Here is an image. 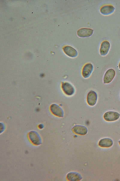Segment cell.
Returning <instances> with one entry per match:
<instances>
[{
  "instance_id": "cell-6",
  "label": "cell",
  "mask_w": 120,
  "mask_h": 181,
  "mask_svg": "<svg viewBox=\"0 0 120 181\" xmlns=\"http://www.w3.org/2000/svg\"><path fill=\"white\" fill-rule=\"evenodd\" d=\"M116 75V72L112 68H110L106 71L103 78V82L104 84H109L111 82Z\"/></svg>"
},
{
  "instance_id": "cell-16",
  "label": "cell",
  "mask_w": 120,
  "mask_h": 181,
  "mask_svg": "<svg viewBox=\"0 0 120 181\" xmlns=\"http://www.w3.org/2000/svg\"><path fill=\"white\" fill-rule=\"evenodd\" d=\"M118 142H119V144H120V140H119V141H118Z\"/></svg>"
},
{
  "instance_id": "cell-8",
  "label": "cell",
  "mask_w": 120,
  "mask_h": 181,
  "mask_svg": "<svg viewBox=\"0 0 120 181\" xmlns=\"http://www.w3.org/2000/svg\"><path fill=\"white\" fill-rule=\"evenodd\" d=\"M51 113L54 115L59 117H63L64 112L62 108L56 104H53L50 106Z\"/></svg>"
},
{
  "instance_id": "cell-2",
  "label": "cell",
  "mask_w": 120,
  "mask_h": 181,
  "mask_svg": "<svg viewBox=\"0 0 120 181\" xmlns=\"http://www.w3.org/2000/svg\"><path fill=\"white\" fill-rule=\"evenodd\" d=\"M120 116V114L118 112L113 111H109L106 112L104 114V119L108 122H113L117 120Z\"/></svg>"
},
{
  "instance_id": "cell-4",
  "label": "cell",
  "mask_w": 120,
  "mask_h": 181,
  "mask_svg": "<svg viewBox=\"0 0 120 181\" xmlns=\"http://www.w3.org/2000/svg\"><path fill=\"white\" fill-rule=\"evenodd\" d=\"M61 87L64 93L68 96H72L75 93V89L74 87L69 83L62 82Z\"/></svg>"
},
{
  "instance_id": "cell-11",
  "label": "cell",
  "mask_w": 120,
  "mask_h": 181,
  "mask_svg": "<svg viewBox=\"0 0 120 181\" xmlns=\"http://www.w3.org/2000/svg\"><path fill=\"white\" fill-rule=\"evenodd\" d=\"M110 44L109 42L105 40L101 43L100 49V53L101 55L105 56L108 53L110 48Z\"/></svg>"
},
{
  "instance_id": "cell-15",
  "label": "cell",
  "mask_w": 120,
  "mask_h": 181,
  "mask_svg": "<svg viewBox=\"0 0 120 181\" xmlns=\"http://www.w3.org/2000/svg\"><path fill=\"white\" fill-rule=\"evenodd\" d=\"M118 67H119V69H120V62L118 65Z\"/></svg>"
},
{
  "instance_id": "cell-13",
  "label": "cell",
  "mask_w": 120,
  "mask_h": 181,
  "mask_svg": "<svg viewBox=\"0 0 120 181\" xmlns=\"http://www.w3.org/2000/svg\"><path fill=\"white\" fill-rule=\"evenodd\" d=\"M67 179L70 181H79L81 180L82 177L79 173L76 172H70L67 175Z\"/></svg>"
},
{
  "instance_id": "cell-1",
  "label": "cell",
  "mask_w": 120,
  "mask_h": 181,
  "mask_svg": "<svg viewBox=\"0 0 120 181\" xmlns=\"http://www.w3.org/2000/svg\"><path fill=\"white\" fill-rule=\"evenodd\" d=\"M28 135L29 140L33 144L39 145L42 144V141L40 136L36 131H31L28 133Z\"/></svg>"
},
{
  "instance_id": "cell-10",
  "label": "cell",
  "mask_w": 120,
  "mask_h": 181,
  "mask_svg": "<svg viewBox=\"0 0 120 181\" xmlns=\"http://www.w3.org/2000/svg\"><path fill=\"white\" fill-rule=\"evenodd\" d=\"M72 129L75 133L80 135H86L88 131L87 128L86 126L81 125H76Z\"/></svg>"
},
{
  "instance_id": "cell-9",
  "label": "cell",
  "mask_w": 120,
  "mask_h": 181,
  "mask_svg": "<svg viewBox=\"0 0 120 181\" xmlns=\"http://www.w3.org/2000/svg\"><path fill=\"white\" fill-rule=\"evenodd\" d=\"M63 49L64 53L70 57L74 58L78 56L77 51L72 46H66L63 47Z\"/></svg>"
},
{
  "instance_id": "cell-14",
  "label": "cell",
  "mask_w": 120,
  "mask_h": 181,
  "mask_svg": "<svg viewBox=\"0 0 120 181\" xmlns=\"http://www.w3.org/2000/svg\"><path fill=\"white\" fill-rule=\"evenodd\" d=\"M113 141L112 140L109 138H103L100 139L98 143V145L102 148H109L112 146Z\"/></svg>"
},
{
  "instance_id": "cell-12",
  "label": "cell",
  "mask_w": 120,
  "mask_h": 181,
  "mask_svg": "<svg viewBox=\"0 0 120 181\" xmlns=\"http://www.w3.org/2000/svg\"><path fill=\"white\" fill-rule=\"evenodd\" d=\"M115 10V8L113 5H106L101 7L100 9V12L103 15H107L112 14Z\"/></svg>"
},
{
  "instance_id": "cell-5",
  "label": "cell",
  "mask_w": 120,
  "mask_h": 181,
  "mask_svg": "<svg viewBox=\"0 0 120 181\" xmlns=\"http://www.w3.org/2000/svg\"><path fill=\"white\" fill-rule=\"evenodd\" d=\"M94 30L92 29L82 28L77 30V34L80 38H86L91 36Z\"/></svg>"
},
{
  "instance_id": "cell-3",
  "label": "cell",
  "mask_w": 120,
  "mask_h": 181,
  "mask_svg": "<svg viewBox=\"0 0 120 181\" xmlns=\"http://www.w3.org/2000/svg\"><path fill=\"white\" fill-rule=\"evenodd\" d=\"M87 102L88 105L91 106H94L97 103L98 96L97 93L93 90H91L87 96Z\"/></svg>"
},
{
  "instance_id": "cell-7",
  "label": "cell",
  "mask_w": 120,
  "mask_h": 181,
  "mask_svg": "<svg viewBox=\"0 0 120 181\" xmlns=\"http://www.w3.org/2000/svg\"><path fill=\"white\" fill-rule=\"evenodd\" d=\"M94 69L93 65L91 63H87L83 67L82 70V75L85 78H89Z\"/></svg>"
}]
</instances>
